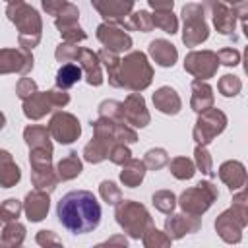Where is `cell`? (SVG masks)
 <instances>
[{
	"instance_id": "cell-1",
	"label": "cell",
	"mask_w": 248,
	"mask_h": 248,
	"mask_svg": "<svg viewBox=\"0 0 248 248\" xmlns=\"http://www.w3.org/2000/svg\"><path fill=\"white\" fill-rule=\"evenodd\" d=\"M58 221L74 234H85L101 223V203L89 190H72L58 200Z\"/></svg>"
}]
</instances>
